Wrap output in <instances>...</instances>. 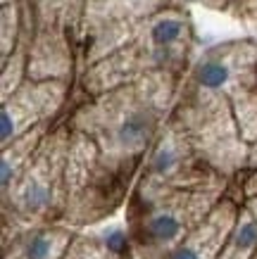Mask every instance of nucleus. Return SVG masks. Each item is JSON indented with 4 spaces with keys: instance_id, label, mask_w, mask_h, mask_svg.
<instances>
[{
    "instance_id": "1",
    "label": "nucleus",
    "mask_w": 257,
    "mask_h": 259,
    "mask_svg": "<svg viewBox=\"0 0 257 259\" xmlns=\"http://www.w3.org/2000/svg\"><path fill=\"white\" fill-rule=\"evenodd\" d=\"M183 231V221H181V214L176 212H157L155 217L148 219V226H145V236H148L150 243H171L176 240Z\"/></svg>"
},
{
    "instance_id": "2",
    "label": "nucleus",
    "mask_w": 257,
    "mask_h": 259,
    "mask_svg": "<svg viewBox=\"0 0 257 259\" xmlns=\"http://www.w3.org/2000/svg\"><path fill=\"white\" fill-rule=\"evenodd\" d=\"M145 134H148V119L143 117V114L126 117L117 131L119 143H124V145H140V143L145 141Z\"/></svg>"
},
{
    "instance_id": "3",
    "label": "nucleus",
    "mask_w": 257,
    "mask_h": 259,
    "mask_svg": "<svg viewBox=\"0 0 257 259\" xmlns=\"http://www.w3.org/2000/svg\"><path fill=\"white\" fill-rule=\"evenodd\" d=\"M55 252L53 233H33L24 243V259H50Z\"/></svg>"
},
{
    "instance_id": "4",
    "label": "nucleus",
    "mask_w": 257,
    "mask_h": 259,
    "mask_svg": "<svg viewBox=\"0 0 257 259\" xmlns=\"http://www.w3.org/2000/svg\"><path fill=\"white\" fill-rule=\"evenodd\" d=\"M226 79H229V69H226L222 62H205L203 67L198 69V81H200V86H205V88L224 86Z\"/></svg>"
},
{
    "instance_id": "5",
    "label": "nucleus",
    "mask_w": 257,
    "mask_h": 259,
    "mask_svg": "<svg viewBox=\"0 0 257 259\" xmlns=\"http://www.w3.org/2000/svg\"><path fill=\"white\" fill-rule=\"evenodd\" d=\"M181 36V22L176 19H160L153 26V40L157 46H169Z\"/></svg>"
},
{
    "instance_id": "6",
    "label": "nucleus",
    "mask_w": 257,
    "mask_h": 259,
    "mask_svg": "<svg viewBox=\"0 0 257 259\" xmlns=\"http://www.w3.org/2000/svg\"><path fill=\"white\" fill-rule=\"evenodd\" d=\"M234 245L238 252H248L255 247L257 245V221H252V219L243 221L234 236Z\"/></svg>"
},
{
    "instance_id": "7",
    "label": "nucleus",
    "mask_w": 257,
    "mask_h": 259,
    "mask_svg": "<svg viewBox=\"0 0 257 259\" xmlns=\"http://www.w3.org/2000/svg\"><path fill=\"white\" fill-rule=\"evenodd\" d=\"M105 247H107V252L119 257V254H124L129 250V240H126V236L119 228H112V231H107V236H105Z\"/></svg>"
},
{
    "instance_id": "8",
    "label": "nucleus",
    "mask_w": 257,
    "mask_h": 259,
    "mask_svg": "<svg viewBox=\"0 0 257 259\" xmlns=\"http://www.w3.org/2000/svg\"><path fill=\"white\" fill-rule=\"evenodd\" d=\"M174 152L171 150H160L155 155V159H153V169H155L157 174H167L174 166Z\"/></svg>"
},
{
    "instance_id": "9",
    "label": "nucleus",
    "mask_w": 257,
    "mask_h": 259,
    "mask_svg": "<svg viewBox=\"0 0 257 259\" xmlns=\"http://www.w3.org/2000/svg\"><path fill=\"white\" fill-rule=\"evenodd\" d=\"M12 134H15V121H12L8 110H3V114H0V138H3V141H10Z\"/></svg>"
}]
</instances>
